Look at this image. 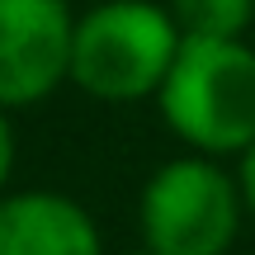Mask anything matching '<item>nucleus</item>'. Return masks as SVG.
I'll use <instances>...</instances> for the list:
<instances>
[{"mask_svg": "<svg viewBox=\"0 0 255 255\" xmlns=\"http://www.w3.org/2000/svg\"><path fill=\"white\" fill-rule=\"evenodd\" d=\"M237 184H241V203L255 213V142L241 151V180H237Z\"/></svg>", "mask_w": 255, "mask_h": 255, "instance_id": "8", "label": "nucleus"}, {"mask_svg": "<svg viewBox=\"0 0 255 255\" xmlns=\"http://www.w3.org/2000/svg\"><path fill=\"white\" fill-rule=\"evenodd\" d=\"M132 255H161V251H151V246H142V251H132Z\"/></svg>", "mask_w": 255, "mask_h": 255, "instance_id": "9", "label": "nucleus"}, {"mask_svg": "<svg viewBox=\"0 0 255 255\" xmlns=\"http://www.w3.org/2000/svg\"><path fill=\"white\" fill-rule=\"evenodd\" d=\"M184 33L156 0H104L76 19L71 81L109 104H132L161 90Z\"/></svg>", "mask_w": 255, "mask_h": 255, "instance_id": "2", "label": "nucleus"}, {"mask_svg": "<svg viewBox=\"0 0 255 255\" xmlns=\"http://www.w3.org/2000/svg\"><path fill=\"white\" fill-rule=\"evenodd\" d=\"M142 241L161 255H227L241 232V184L208 156L165 161L137 203Z\"/></svg>", "mask_w": 255, "mask_h": 255, "instance_id": "3", "label": "nucleus"}, {"mask_svg": "<svg viewBox=\"0 0 255 255\" xmlns=\"http://www.w3.org/2000/svg\"><path fill=\"white\" fill-rule=\"evenodd\" d=\"M9 170H14V128H9L5 109H0V189H5Z\"/></svg>", "mask_w": 255, "mask_h": 255, "instance_id": "7", "label": "nucleus"}, {"mask_svg": "<svg viewBox=\"0 0 255 255\" xmlns=\"http://www.w3.org/2000/svg\"><path fill=\"white\" fill-rule=\"evenodd\" d=\"M165 9L184 38H241L255 19V0H170Z\"/></svg>", "mask_w": 255, "mask_h": 255, "instance_id": "6", "label": "nucleus"}, {"mask_svg": "<svg viewBox=\"0 0 255 255\" xmlns=\"http://www.w3.org/2000/svg\"><path fill=\"white\" fill-rule=\"evenodd\" d=\"M156 100L184 146L241 156L255 142V47L246 38H184Z\"/></svg>", "mask_w": 255, "mask_h": 255, "instance_id": "1", "label": "nucleus"}, {"mask_svg": "<svg viewBox=\"0 0 255 255\" xmlns=\"http://www.w3.org/2000/svg\"><path fill=\"white\" fill-rule=\"evenodd\" d=\"M66 0H0V109H28L71 81Z\"/></svg>", "mask_w": 255, "mask_h": 255, "instance_id": "4", "label": "nucleus"}, {"mask_svg": "<svg viewBox=\"0 0 255 255\" xmlns=\"http://www.w3.org/2000/svg\"><path fill=\"white\" fill-rule=\"evenodd\" d=\"M0 255H104L100 227L76 199L52 189L0 194Z\"/></svg>", "mask_w": 255, "mask_h": 255, "instance_id": "5", "label": "nucleus"}]
</instances>
